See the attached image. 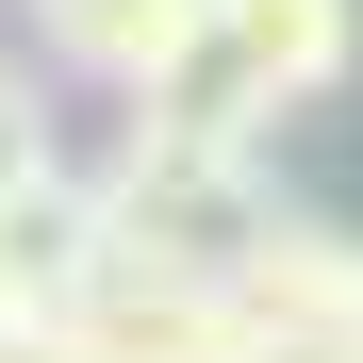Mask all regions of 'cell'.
I'll list each match as a JSON object with an SVG mask.
<instances>
[{
    "label": "cell",
    "mask_w": 363,
    "mask_h": 363,
    "mask_svg": "<svg viewBox=\"0 0 363 363\" xmlns=\"http://www.w3.org/2000/svg\"><path fill=\"white\" fill-rule=\"evenodd\" d=\"M264 215H281V199H264L248 133H165V116H133V149L99 165V248H116V264H182V281H231Z\"/></svg>",
    "instance_id": "1"
},
{
    "label": "cell",
    "mask_w": 363,
    "mask_h": 363,
    "mask_svg": "<svg viewBox=\"0 0 363 363\" xmlns=\"http://www.w3.org/2000/svg\"><path fill=\"white\" fill-rule=\"evenodd\" d=\"M67 330L99 363H231V281H182V264H116L99 248V281L67 297Z\"/></svg>",
    "instance_id": "2"
},
{
    "label": "cell",
    "mask_w": 363,
    "mask_h": 363,
    "mask_svg": "<svg viewBox=\"0 0 363 363\" xmlns=\"http://www.w3.org/2000/svg\"><path fill=\"white\" fill-rule=\"evenodd\" d=\"M215 17V50L264 83V116H297V99H330L347 67H363V0H199Z\"/></svg>",
    "instance_id": "3"
},
{
    "label": "cell",
    "mask_w": 363,
    "mask_h": 363,
    "mask_svg": "<svg viewBox=\"0 0 363 363\" xmlns=\"http://www.w3.org/2000/svg\"><path fill=\"white\" fill-rule=\"evenodd\" d=\"M231 314H264V330H363V231H330V215H264L248 264H231Z\"/></svg>",
    "instance_id": "4"
},
{
    "label": "cell",
    "mask_w": 363,
    "mask_h": 363,
    "mask_svg": "<svg viewBox=\"0 0 363 363\" xmlns=\"http://www.w3.org/2000/svg\"><path fill=\"white\" fill-rule=\"evenodd\" d=\"M0 264H17V297H33V314H67V297L99 281V182L33 165L17 199H0Z\"/></svg>",
    "instance_id": "5"
},
{
    "label": "cell",
    "mask_w": 363,
    "mask_h": 363,
    "mask_svg": "<svg viewBox=\"0 0 363 363\" xmlns=\"http://www.w3.org/2000/svg\"><path fill=\"white\" fill-rule=\"evenodd\" d=\"M33 33H50V67H67V83H116V99H133L165 50L199 33V0H33Z\"/></svg>",
    "instance_id": "6"
},
{
    "label": "cell",
    "mask_w": 363,
    "mask_h": 363,
    "mask_svg": "<svg viewBox=\"0 0 363 363\" xmlns=\"http://www.w3.org/2000/svg\"><path fill=\"white\" fill-rule=\"evenodd\" d=\"M231 363H363V330H264V314H231Z\"/></svg>",
    "instance_id": "7"
},
{
    "label": "cell",
    "mask_w": 363,
    "mask_h": 363,
    "mask_svg": "<svg viewBox=\"0 0 363 363\" xmlns=\"http://www.w3.org/2000/svg\"><path fill=\"white\" fill-rule=\"evenodd\" d=\"M33 165H67V149H50V116H33V83H0V199H17Z\"/></svg>",
    "instance_id": "8"
},
{
    "label": "cell",
    "mask_w": 363,
    "mask_h": 363,
    "mask_svg": "<svg viewBox=\"0 0 363 363\" xmlns=\"http://www.w3.org/2000/svg\"><path fill=\"white\" fill-rule=\"evenodd\" d=\"M0 363H99V347H83L67 314H17V330H0Z\"/></svg>",
    "instance_id": "9"
},
{
    "label": "cell",
    "mask_w": 363,
    "mask_h": 363,
    "mask_svg": "<svg viewBox=\"0 0 363 363\" xmlns=\"http://www.w3.org/2000/svg\"><path fill=\"white\" fill-rule=\"evenodd\" d=\"M17 314H33V297H17V264H0V330H17Z\"/></svg>",
    "instance_id": "10"
}]
</instances>
